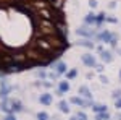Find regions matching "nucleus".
<instances>
[{"instance_id": "a211bd4d", "label": "nucleus", "mask_w": 121, "mask_h": 120, "mask_svg": "<svg viewBox=\"0 0 121 120\" xmlns=\"http://www.w3.org/2000/svg\"><path fill=\"white\" fill-rule=\"evenodd\" d=\"M76 75H78V70H69V72H66V80H73V78H76Z\"/></svg>"}, {"instance_id": "0eeeda50", "label": "nucleus", "mask_w": 121, "mask_h": 120, "mask_svg": "<svg viewBox=\"0 0 121 120\" xmlns=\"http://www.w3.org/2000/svg\"><path fill=\"white\" fill-rule=\"evenodd\" d=\"M10 110H11V114L23 112V104L19 101H10Z\"/></svg>"}, {"instance_id": "7ed1b4c3", "label": "nucleus", "mask_w": 121, "mask_h": 120, "mask_svg": "<svg viewBox=\"0 0 121 120\" xmlns=\"http://www.w3.org/2000/svg\"><path fill=\"white\" fill-rule=\"evenodd\" d=\"M81 60H82V63L86 65V67H89V68H92V67H95V65H97L95 57L91 55V54H84V55L81 57Z\"/></svg>"}, {"instance_id": "ddd939ff", "label": "nucleus", "mask_w": 121, "mask_h": 120, "mask_svg": "<svg viewBox=\"0 0 121 120\" xmlns=\"http://www.w3.org/2000/svg\"><path fill=\"white\" fill-rule=\"evenodd\" d=\"M58 109L63 112V114H68V112H69V102H66V101L61 99V101L58 102Z\"/></svg>"}, {"instance_id": "393cba45", "label": "nucleus", "mask_w": 121, "mask_h": 120, "mask_svg": "<svg viewBox=\"0 0 121 120\" xmlns=\"http://www.w3.org/2000/svg\"><path fill=\"white\" fill-rule=\"evenodd\" d=\"M94 68H95V70H97L99 73H102V72H103V65H100V63H97L95 67H94Z\"/></svg>"}, {"instance_id": "f257e3e1", "label": "nucleus", "mask_w": 121, "mask_h": 120, "mask_svg": "<svg viewBox=\"0 0 121 120\" xmlns=\"http://www.w3.org/2000/svg\"><path fill=\"white\" fill-rule=\"evenodd\" d=\"M97 31L92 28H87V26H82V28L78 29V36H82V37H97Z\"/></svg>"}, {"instance_id": "5701e85b", "label": "nucleus", "mask_w": 121, "mask_h": 120, "mask_svg": "<svg viewBox=\"0 0 121 120\" xmlns=\"http://www.w3.org/2000/svg\"><path fill=\"white\" fill-rule=\"evenodd\" d=\"M58 76H60V73L55 72V70H53L52 73H48V78H52V80H58Z\"/></svg>"}, {"instance_id": "cd10ccee", "label": "nucleus", "mask_w": 121, "mask_h": 120, "mask_svg": "<svg viewBox=\"0 0 121 120\" xmlns=\"http://www.w3.org/2000/svg\"><path fill=\"white\" fill-rule=\"evenodd\" d=\"M42 86H44V88H52V83H48V81H42Z\"/></svg>"}, {"instance_id": "9d476101", "label": "nucleus", "mask_w": 121, "mask_h": 120, "mask_svg": "<svg viewBox=\"0 0 121 120\" xmlns=\"http://www.w3.org/2000/svg\"><path fill=\"white\" fill-rule=\"evenodd\" d=\"M68 91H69V83H68L66 80L65 81H60V83H58V92L63 96V94H66Z\"/></svg>"}, {"instance_id": "f8f14e48", "label": "nucleus", "mask_w": 121, "mask_h": 120, "mask_svg": "<svg viewBox=\"0 0 121 120\" xmlns=\"http://www.w3.org/2000/svg\"><path fill=\"white\" fill-rule=\"evenodd\" d=\"M92 110L95 112V114H100V112H107V106L105 104H95V102H92Z\"/></svg>"}, {"instance_id": "2eb2a0df", "label": "nucleus", "mask_w": 121, "mask_h": 120, "mask_svg": "<svg viewBox=\"0 0 121 120\" xmlns=\"http://www.w3.org/2000/svg\"><path fill=\"white\" fill-rule=\"evenodd\" d=\"M95 120H110V114H108V110L97 114V115H95Z\"/></svg>"}, {"instance_id": "473e14b6", "label": "nucleus", "mask_w": 121, "mask_h": 120, "mask_svg": "<svg viewBox=\"0 0 121 120\" xmlns=\"http://www.w3.org/2000/svg\"><path fill=\"white\" fill-rule=\"evenodd\" d=\"M120 78H121V72H120Z\"/></svg>"}, {"instance_id": "f03ea898", "label": "nucleus", "mask_w": 121, "mask_h": 120, "mask_svg": "<svg viewBox=\"0 0 121 120\" xmlns=\"http://www.w3.org/2000/svg\"><path fill=\"white\" fill-rule=\"evenodd\" d=\"M10 92H11V86H8L5 80H3V81H0V97H2V101L8 99V94H10Z\"/></svg>"}, {"instance_id": "4be33fe9", "label": "nucleus", "mask_w": 121, "mask_h": 120, "mask_svg": "<svg viewBox=\"0 0 121 120\" xmlns=\"http://www.w3.org/2000/svg\"><path fill=\"white\" fill-rule=\"evenodd\" d=\"M116 44H118V36H116V34H113L112 41H110V46H112V47H116Z\"/></svg>"}, {"instance_id": "9b49d317", "label": "nucleus", "mask_w": 121, "mask_h": 120, "mask_svg": "<svg viewBox=\"0 0 121 120\" xmlns=\"http://www.w3.org/2000/svg\"><path fill=\"white\" fill-rule=\"evenodd\" d=\"M100 57H102V60L105 62V63H112L113 62V54L110 52V50H103V52H100Z\"/></svg>"}, {"instance_id": "423d86ee", "label": "nucleus", "mask_w": 121, "mask_h": 120, "mask_svg": "<svg viewBox=\"0 0 121 120\" xmlns=\"http://www.w3.org/2000/svg\"><path fill=\"white\" fill-rule=\"evenodd\" d=\"M39 102H40V104H44V106H50V104L53 102V96H52L50 92H44V94H40Z\"/></svg>"}, {"instance_id": "c85d7f7f", "label": "nucleus", "mask_w": 121, "mask_h": 120, "mask_svg": "<svg viewBox=\"0 0 121 120\" xmlns=\"http://www.w3.org/2000/svg\"><path fill=\"white\" fill-rule=\"evenodd\" d=\"M100 81H102V83H108V78H107V76H105V75H102V76H100Z\"/></svg>"}, {"instance_id": "2f4dec72", "label": "nucleus", "mask_w": 121, "mask_h": 120, "mask_svg": "<svg viewBox=\"0 0 121 120\" xmlns=\"http://www.w3.org/2000/svg\"><path fill=\"white\" fill-rule=\"evenodd\" d=\"M69 120H78V119H76V115H74V117H71V119H69Z\"/></svg>"}, {"instance_id": "1a4fd4ad", "label": "nucleus", "mask_w": 121, "mask_h": 120, "mask_svg": "<svg viewBox=\"0 0 121 120\" xmlns=\"http://www.w3.org/2000/svg\"><path fill=\"white\" fill-rule=\"evenodd\" d=\"M78 92H79L81 96H84V97H86L87 101H91V99H92V92H91V89H89L87 86H79Z\"/></svg>"}, {"instance_id": "bb28decb", "label": "nucleus", "mask_w": 121, "mask_h": 120, "mask_svg": "<svg viewBox=\"0 0 121 120\" xmlns=\"http://www.w3.org/2000/svg\"><path fill=\"white\" fill-rule=\"evenodd\" d=\"M89 7L91 8H95L97 7V0H89Z\"/></svg>"}, {"instance_id": "6ab92c4d", "label": "nucleus", "mask_w": 121, "mask_h": 120, "mask_svg": "<svg viewBox=\"0 0 121 120\" xmlns=\"http://www.w3.org/2000/svg\"><path fill=\"white\" fill-rule=\"evenodd\" d=\"M76 119L78 120H87V115H86L82 110H78L76 112Z\"/></svg>"}, {"instance_id": "72a5a7b5", "label": "nucleus", "mask_w": 121, "mask_h": 120, "mask_svg": "<svg viewBox=\"0 0 121 120\" xmlns=\"http://www.w3.org/2000/svg\"><path fill=\"white\" fill-rule=\"evenodd\" d=\"M120 54H121V50H120Z\"/></svg>"}, {"instance_id": "6e6552de", "label": "nucleus", "mask_w": 121, "mask_h": 120, "mask_svg": "<svg viewBox=\"0 0 121 120\" xmlns=\"http://www.w3.org/2000/svg\"><path fill=\"white\" fill-rule=\"evenodd\" d=\"M53 68H55V72H58V73L61 75V73H66L68 72V67H66L65 62H53Z\"/></svg>"}, {"instance_id": "7c9ffc66", "label": "nucleus", "mask_w": 121, "mask_h": 120, "mask_svg": "<svg viewBox=\"0 0 121 120\" xmlns=\"http://www.w3.org/2000/svg\"><path fill=\"white\" fill-rule=\"evenodd\" d=\"M105 21H108V23H116L118 19H116V18H107V19H105Z\"/></svg>"}, {"instance_id": "dca6fc26", "label": "nucleus", "mask_w": 121, "mask_h": 120, "mask_svg": "<svg viewBox=\"0 0 121 120\" xmlns=\"http://www.w3.org/2000/svg\"><path fill=\"white\" fill-rule=\"evenodd\" d=\"M81 47H86V49H94V44L91 42V41H87V39H82V41H79L78 42Z\"/></svg>"}, {"instance_id": "f3484780", "label": "nucleus", "mask_w": 121, "mask_h": 120, "mask_svg": "<svg viewBox=\"0 0 121 120\" xmlns=\"http://www.w3.org/2000/svg\"><path fill=\"white\" fill-rule=\"evenodd\" d=\"M105 19H107V15H105V13H100V15H97V21H95V24H97V26H100V24H102Z\"/></svg>"}, {"instance_id": "39448f33", "label": "nucleus", "mask_w": 121, "mask_h": 120, "mask_svg": "<svg viewBox=\"0 0 121 120\" xmlns=\"http://www.w3.org/2000/svg\"><path fill=\"white\" fill-rule=\"evenodd\" d=\"M112 37H113V33H110V31H102V33H99V34H97V41L105 42V44H110Z\"/></svg>"}, {"instance_id": "20e7f679", "label": "nucleus", "mask_w": 121, "mask_h": 120, "mask_svg": "<svg viewBox=\"0 0 121 120\" xmlns=\"http://www.w3.org/2000/svg\"><path fill=\"white\" fill-rule=\"evenodd\" d=\"M71 104H74V106H79V107H87V106H92V101H84L82 97H79V96H74V97H71L69 99Z\"/></svg>"}, {"instance_id": "c756f323", "label": "nucleus", "mask_w": 121, "mask_h": 120, "mask_svg": "<svg viewBox=\"0 0 121 120\" xmlns=\"http://www.w3.org/2000/svg\"><path fill=\"white\" fill-rule=\"evenodd\" d=\"M115 106H116V109H121V99H116L115 101Z\"/></svg>"}, {"instance_id": "aec40b11", "label": "nucleus", "mask_w": 121, "mask_h": 120, "mask_svg": "<svg viewBox=\"0 0 121 120\" xmlns=\"http://www.w3.org/2000/svg\"><path fill=\"white\" fill-rule=\"evenodd\" d=\"M36 117H37V120H48V114L47 112H39Z\"/></svg>"}, {"instance_id": "b1692460", "label": "nucleus", "mask_w": 121, "mask_h": 120, "mask_svg": "<svg viewBox=\"0 0 121 120\" xmlns=\"http://www.w3.org/2000/svg\"><path fill=\"white\" fill-rule=\"evenodd\" d=\"M112 97L116 101V99H121V91L118 89V91H113V94H112Z\"/></svg>"}, {"instance_id": "4468645a", "label": "nucleus", "mask_w": 121, "mask_h": 120, "mask_svg": "<svg viewBox=\"0 0 121 120\" xmlns=\"http://www.w3.org/2000/svg\"><path fill=\"white\" fill-rule=\"evenodd\" d=\"M95 21H97V15H94V13H89L86 16V19H84L86 24H95Z\"/></svg>"}, {"instance_id": "412c9836", "label": "nucleus", "mask_w": 121, "mask_h": 120, "mask_svg": "<svg viewBox=\"0 0 121 120\" xmlns=\"http://www.w3.org/2000/svg\"><path fill=\"white\" fill-rule=\"evenodd\" d=\"M36 76L40 78V80H44V78H47V73L44 72V70H37V72H36Z\"/></svg>"}, {"instance_id": "a878e982", "label": "nucleus", "mask_w": 121, "mask_h": 120, "mask_svg": "<svg viewBox=\"0 0 121 120\" xmlns=\"http://www.w3.org/2000/svg\"><path fill=\"white\" fill-rule=\"evenodd\" d=\"M3 120H16V117H15V114H8Z\"/></svg>"}]
</instances>
